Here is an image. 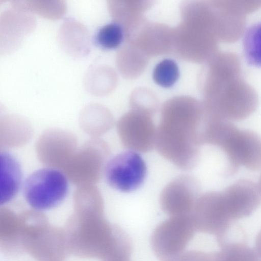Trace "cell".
<instances>
[{
	"instance_id": "obj_1",
	"label": "cell",
	"mask_w": 261,
	"mask_h": 261,
	"mask_svg": "<svg viewBox=\"0 0 261 261\" xmlns=\"http://www.w3.org/2000/svg\"><path fill=\"white\" fill-rule=\"evenodd\" d=\"M205 118L198 108L171 106L156 128L155 147L178 168L189 170L198 164Z\"/></svg>"
},
{
	"instance_id": "obj_2",
	"label": "cell",
	"mask_w": 261,
	"mask_h": 261,
	"mask_svg": "<svg viewBox=\"0 0 261 261\" xmlns=\"http://www.w3.org/2000/svg\"><path fill=\"white\" fill-rule=\"evenodd\" d=\"M213 65V96L208 105L206 116L230 122L247 118L256 109L258 97L242 75L239 57L232 52L222 53Z\"/></svg>"
},
{
	"instance_id": "obj_3",
	"label": "cell",
	"mask_w": 261,
	"mask_h": 261,
	"mask_svg": "<svg viewBox=\"0 0 261 261\" xmlns=\"http://www.w3.org/2000/svg\"><path fill=\"white\" fill-rule=\"evenodd\" d=\"M70 254L102 260L112 249L121 230L111 224L102 212L80 210L63 228Z\"/></svg>"
},
{
	"instance_id": "obj_4",
	"label": "cell",
	"mask_w": 261,
	"mask_h": 261,
	"mask_svg": "<svg viewBox=\"0 0 261 261\" xmlns=\"http://www.w3.org/2000/svg\"><path fill=\"white\" fill-rule=\"evenodd\" d=\"M210 144L225 153L227 176L235 174L242 166L253 171L261 169V137L256 133L222 120L214 126Z\"/></svg>"
},
{
	"instance_id": "obj_5",
	"label": "cell",
	"mask_w": 261,
	"mask_h": 261,
	"mask_svg": "<svg viewBox=\"0 0 261 261\" xmlns=\"http://www.w3.org/2000/svg\"><path fill=\"white\" fill-rule=\"evenodd\" d=\"M20 237L23 252L36 260L63 261L70 254L64 228L39 214L21 217Z\"/></svg>"
},
{
	"instance_id": "obj_6",
	"label": "cell",
	"mask_w": 261,
	"mask_h": 261,
	"mask_svg": "<svg viewBox=\"0 0 261 261\" xmlns=\"http://www.w3.org/2000/svg\"><path fill=\"white\" fill-rule=\"evenodd\" d=\"M23 194L28 204L37 211L54 208L66 198L69 184L59 170L45 167L32 173L23 184Z\"/></svg>"
},
{
	"instance_id": "obj_7",
	"label": "cell",
	"mask_w": 261,
	"mask_h": 261,
	"mask_svg": "<svg viewBox=\"0 0 261 261\" xmlns=\"http://www.w3.org/2000/svg\"><path fill=\"white\" fill-rule=\"evenodd\" d=\"M196 230L191 214L171 216L154 229L150 244L160 261H174L181 255Z\"/></svg>"
},
{
	"instance_id": "obj_8",
	"label": "cell",
	"mask_w": 261,
	"mask_h": 261,
	"mask_svg": "<svg viewBox=\"0 0 261 261\" xmlns=\"http://www.w3.org/2000/svg\"><path fill=\"white\" fill-rule=\"evenodd\" d=\"M191 216L196 231L215 236L218 244L226 239L234 222L227 209L221 191L201 194Z\"/></svg>"
},
{
	"instance_id": "obj_9",
	"label": "cell",
	"mask_w": 261,
	"mask_h": 261,
	"mask_svg": "<svg viewBox=\"0 0 261 261\" xmlns=\"http://www.w3.org/2000/svg\"><path fill=\"white\" fill-rule=\"evenodd\" d=\"M146 174L144 160L138 152L132 150L116 155L107 162L103 169L107 183L122 192H130L140 188Z\"/></svg>"
},
{
	"instance_id": "obj_10",
	"label": "cell",
	"mask_w": 261,
	"mask_h": 261,
	"mask_svg": "<svg viewBox=\"0 0 261 261\" xmlns=\"http://www.w3.org/2000/svg\"><path fill=\"white\" fill-rule=\"evenodd\" d=\"M10 4L0 16V53L4 55L17 49L36 24L34 16L23 1H11Z\"/></svg>"
},
{
	"instance_id": "obj_11",
	"label": "cell",
	"mask_w": 261,
	"mask_h": 261,
	"mask_svg": "<svg viewBox=\"0 0 261 261\" xmlns=\"http://www.w3.org/2000/svg\"><path fill=\"white\" fill-rule=\"evenodd\" d=\"M201 185L194 176H178L163 189L160 197L161 208L171 216L191 214L201 194Z\"/></svg>"
},
{
	"instance_id": "obj_12",
	"label": "cell",
	"mask_w": 261,
	"mask_h": 261,
	"mask_svg": "<svg viewBox=\"0 0 261 261\" xmlns=\"http://www.w3.org/2000/svg\"><path fill=\"white\" fill-rule=\"evenodd\" d=\"M156 128L147 113H130L119 121L118 131L123 145L130 150L147 152L155 147Z\"/></svg>"
},
{
	"instance_id": "obj_13",
	"label": "cell",
	"mask_w": 261,
	"mask_h": 261,
	"mask_svg": "<svg viewBox=\"0 0 261 261\" xmlns=\"http://www.w3.org/2000/svg\"><path fill=\"white\" fill-rule=\"evenodd\" d=\"M227 209L235 222L253 214L261 204L258 184L240 179L221 191Z\"/></svg>"
},
{
	"instance_id": "obj_14",
	"label": "cell",
	"mask_w": 261,
	"mask_h": 261,
	"mask_svg": "<svg viewBox=\"0 0 261 261\" xmlns=\"http://www.w3.org/2000/svg\"><path fill=\"white\" fill-rule=\"evenodd\" d=\"M85 25L73 18L64 19L58 34V40L62 49L71 57L79 58L89 54L90 37Z\"/></svg>"
},
{
	"instance_id": "obj_15",
	"label": "cell",
	"mask_w": 261,
	"mask_h": 261,
	"mask_svg": "<svg viewBox=\"0 0 261 261\" xmlns=\"http://www.w3.org/2000/svg\"><path fill=\"white\" fill-rule=\"evenodd\" d=\"M0 203L5 204L13 199L22 184V172L16 158L7 151L0 154Z\"/></svg>"
},
{
	"instance_id": "obj_16",
	"label": "cell",
	"mask_w": 261,
	"mask_h": 261,
	"mask_svg": "<svg viewBox=\"0 0 261 261\" xmlns=\"http://www.w3.org/2000/svg\"><path fill=\"white\" fill-rule=\"evenodd\" d=\"M0 248L10 256L22 253L20 240V219L11 214H4L0 219Z\"/></svg>"
},
{
	"instance_id": "obj_17",
	"label": "cell",
	"mask_w": 261,
	"mask_h": 261,
	"mask_svg": "<svg viewBox=\"0 0 261 261\" xmlns=\"http://www.w3.org/2000/svg\"><path fill=\"white\" fill-rule=\"evenodd\" d=\"M218 245L220 261H261L255 249L244 242L226 240Z\"/></svg>"
},
{
	"instance_id": "obj_18",
	"label": "cell",
	"mask_w": 261,
	"mask_h": 261,
	"mask_svg": "<svg viewBox=\"0 0 261 261\" xmlns=\"http://www.w3.org/2000/svg\"><path fill=\"white\" fill-rule=\"evenodd\" d=\"M244 57L250 65L261 67V22L248 28L243 40Z\"/></svg>"
},
{
	"instance_id": "obj_19",
	"label": "cell",
	"mask_w": 261,
	"mask_h": 261,
	"mask_svg": "<svg viewBox=\"0 0 261 261\" xmlns=\"http://www.w3.org/2000/svg\"><path fill=\"white\" fill-rule=\"evenodd\" d=\"M179 76V69L176 62L171 59H165L154 67L152 77L159 86L170 88L177 82Z\"/></svg>"
},
{
	"instance_id": "obj_20",
	"label": "cell",
	"mask_w": 261,
	"mask_h": 261,
	"mask_svg": "<svg viewBox=\"0 0 261 261\" xmlns=\"http://www.w3.org/2000/svg\"><path fill=\"white\" fill-rule=\"evenodd\" d=\"M124 37L123 30L117 22H111L101 27L95 36L96 44L105 49L117 48Z\"/></svg>"
},
{
	"instance_id": "obj_21",
	"label": "cell",
	"mask_w": 261,
	"mask_h": 261,
	"mask_svg": "<svg viewBox=\"0 0 261 261\" xmlns=\"http://www.w3.org/2000/svg\"><path fill=\"white\" fill-rule=\"evenodd\" d=\"M26 8L48 19H56L61 17L66 10L64 1H24Z\"/></svg>"
},
{
	"instance_id": "obj_22",
	"label": "cell",
	"mask_w": 261,
	"mask_h": 261,
	"mask_svg": "<svg viewBox=\"0 0 261 261\" xmlns=\"http://www.w3.org/2000/svg\"><path fill=\"white\" fill-rule=\"evenodd\" d=\"M106 68L100 66H91L84 77L86 90L95 96H101L107 92Z\"/></svg>"
},
{
	"instance_id": "obj_23",
	"label": "cell",
	"mask_w": 261,
	"mask_h": 261,
	"mask_svg": "<svg viewBox=\"0 0 261 261\" xmlns=\"http://www.w3.org/2000/svg\"><path fill=\"white\" fill-rule=\"evenodd\" d=\"M132 243L127 233L122 234L102 261H130Z\"/></svg>"
},
{
	"instance_id": "obj_24",
	"label": "cell",
	"mask_w": 261,
	"mask_h": 261,
	"mask_svg": "<svg viewBox=\"0 0 261 261\" xmlns=\"http://www.w3.org/2000/svg\"><path fill=\"white\" fill-rule=\"evenodd\" d=\"M174 261H220V257L219 251L189 250L184 251Z\"/></svg>"
},
{
	"instance_id": "obj_25",
	"label": "cell",
	"mask_w": 261,
	"mask_h": 261,
	"mask_svg": "<svg viewBox=\"0 0 261 261\" xmlns=\"http://www.w3.org/2000/svg\"><path fill=\"white\" fill-rule=\"evenodd\" d=\"M254 248L261 256V229L258 232L255 238Z\"/></svg>"
},
{
	"instance_id": "obj_26",
	"label": "cell",
	"mask_w": 261,
	"mask_h": 261,
	"mask_svg": "<svg viewBox=\"0 0 261 261\" xmlns=\"http://www.w3.org/2000/svg\"><path fill=\"white\" fill-rule=\"evenodd\" d=\"M258 186L261 190V174L259 176V180H258Z\"/></svg>"
}]
</instances>
